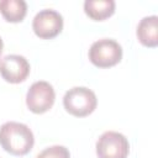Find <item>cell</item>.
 <instances>
[{"mask_svg": "<svg viewBox=\"0 0 158 158\" xmlns=\"http://www.w3.org/2000/svg\"><path fill=\"white\" fill-rule=\"evenodd\" d=\"M30 73V64L23 56L7 54L0 59L1 77L12 84L23 81Z\"/></svg>", "mask_w": 158, "mask_h": 158, "instance_id": "52a82bcc", "label": "cell"}, {"mask_svg": "<svg viewBox=\"0 0 158 158\" xmlns=\"http://www.w3.org/2000/svg\"><path fill=\"white\" fill-rule=\"evenodd\" d=\"M32 28L40 38L51 40L60 33L63 28V17L53 9H43L35 15Z\"/></svg>", "mask_w": 158, "mask_h": 158, "instance_id": "8992f818", "label": "cell"}, {"mask_svg": "<svg viewBox=\"0 0 158 158\" xmlns=\"http://www.w3.org/2000/svg\"><path fill=\"white\" fill-rule=\"evenodd\" d=\"M36 158H37V157H36Z\"/></svg>", "mask_w": 158, "mask_h": 158, "instance_id": "4fadbf2b", "label": "cell"}, {"mask_svg": "<svg viewBox=\"0 0 158 158\" xmlns=\"http://www.w3.org/2000/svg\"><path fill=\"white\" fill-rule=\"evenodd\" d=\"M33 143L35 137L27 125L9 121L0 126V144L6 152L25 156L32 149Z\"/></svg>", "mask_w": 158, "mask_h": 158, "instance_id": "6da1fadb", "label": "cell"}, {"mask_svg": "<svg viewBox=\"0 0 158 158\" xmlns=\"http://www.w3.org/2000/svg\"><path fill=\"white\" fill-rule=\"evenodd\" d=\"M138 41L146 47H157L158 46V16L151 15L144 16L137 26L136 30Z\"/></svg>", "mask_w": 158, "mask_h": 158, "instance_id": "ba28073f", "label": "cell"}, {"mask_svg": "<svg viewBox=\"0 0 158 158\" xmlns=\"http://www.w3.org/2000/svg\"><path fill=\"white\" fill-rule=\"evenodd\" d=\"M37 158H70L69 151L64 146H52L43 149Z\"/></svg>", "mask_w": 158, "mask_h": 158, "instance_id": "8fae6325", "label": "cell"}, {"mask_svg": "<svg viewBox=\"0 0 158 158\" xmlns=\"http://www.w3.org/2000/svg\"><path fill=\"white\" fill-rule=\"evenodd\" d=\"M85 14L96 21H102L110 17L115 12L114 0H85L84 1Z\"/></svg>", "mask_w": 158, "mask_h": 158, "instance_id": "9c48e42d", "label": "cell"}, {"mask_svg": "<svg viewBox=\"0 0 158 158\" xmlns=\"http://www.w3.org/2000/svg\"><path fill=\"white\" fill-rule=\"evenodd\" d=\"M122 58V47L111 38L95 41L89 49L90 62L99 68H109L117 64Z\"/></svg>", "mask_w": 158, "mask_h": 158, "instance_id": "3957f363", "label": "cell"}, {"mask_svg": "<svg viewBox=\"0 0 158 158\" xmlns=\"http://www.w3.org/2000/svg\"><path fill=\"white\" fill-rule=\"evenodd\" d=\"M56 99V93L53 86L44 80L35 81L26 94V105L30 111L35 114H43L48 111Z\"/></svg>", "mask_w": 158, "mask_h": 158, "instance_id": "5b68a950", "label": "cell"}, {"mask_svg": "<svg viewBox=\"0 0 158 158\" xmlns=\"http://www.w3.org/2000/svg\"><path fill=\"white\" fill-rule=\"evenodd\" d=\"M98 104L96 95L85 86H74L69 89L63 98L64 109L77 117H84L91 114Z\"/></svg>", "mask_w": 158, "mask_h": 158, "instance_id": "7a4b0ae2", "label": "cell"}, {"mask_svg": "<svg viewBox=\"0 0 158 158\" xmlns=\"http://www.w3.org/2000/svg\"><path fill=\"white\" fill-rule=\"evenodd\" d=\"M0 12L9 22L22 21L27 12V4L23 0H0Z\"/></svg>", "mask_w": 158, "mask_h": 158, "instance_id": "30bf717a", "label": "cell"}, {"mask_svg": "<svg viewBox=\"0 0 158 158\" xmlns=\"http://www.w3.org/2000/svg\"><path fill=\"white\" fill-rule=\"evenodd\" d=\"M2 47H4V43H2L1 37H0V54H1V52H2Z\"/></svg>", "mask_w": 158, "mask_h": 158, "instance_id": "7c38bea8", "label": "cell"}, {"mask_svg": "<svg viewBox=\"0 0 158 158\" xmlns=\"http://www.w3.org/2000/svg\"><path fill=\"white\" fill-rule=\"evenodd\" d=\"M130 144L127 138L116 131L104 132L96 142L98 158H126Z\"/></svg>", "mask_w": 158, "mask_h": 158, "instance_id": "277c9868", "label": "cell"}]
</instances>
